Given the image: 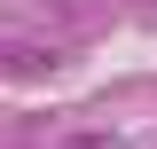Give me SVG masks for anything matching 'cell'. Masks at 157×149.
<instances>
[{
    "mask_svg": "<svg viewBox=\"0 0 157 149\" xmlns=\"http://www.w3.org/2000/svg\"><path fill=\"white\" fill-rule=\"evenodd\" d=\"M55 47H24V39H0V78H55Z\"/></svg>",
    "mask_w": 157,
    "mask_h": 149,
    "instance_id": "1",
    "label": "cell"
}]
</instances>
